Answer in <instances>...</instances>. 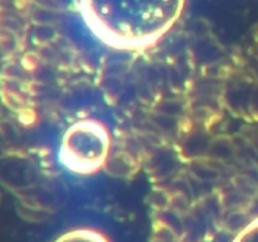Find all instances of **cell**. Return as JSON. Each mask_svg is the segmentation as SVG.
Returning <instances> with one entry per match:
<instances>
[{"label": "cell", "mask_w": 258, "mask_h": 242, "mask_svg": "<svg viewBox=\"0 0 258 242\" xmlns=\"http://www.w3.org/2000/svg\"><path fill=\"white\" fill-rule=\"evenodd\" d=\"M88 28L118 50H139L158 43L181 17L185 0H80Z\"/></svg>", "instance_id": "6da1fadb"}, {"label": "cell", "mask_w": 258, "mask_h": 242, "mask_svg": "<svg viewBox=\"0 0 258 242\" xmlns=\"http://www.w3.org/2000/svg\"><path fill=\"white\" fill-rule=\"evenodd\" d=\"M55 242H111L100 231L92 228H77L66 232Z\"/></svg>", "instance_id": "3957f363"}, {"label": "cell", "mask_w": 258, "mask_h": 242, "mask_svg": "<svg viewBox=\"0 0 258 242\" xmlns=\"http://www.w3.org/2000/svg\"><path fill=\"white\" fill-rule=\"evenodd\" d=\"M110 151L108 129L97 120H80L66 131L60 143L59 159L73 173L93 174L107 163Z\"/></svg>", "instance_id": "7a4b0ae2"}]
</instances>
